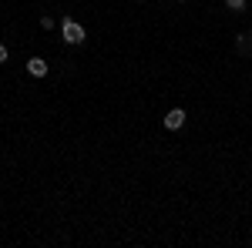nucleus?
Returning a JSON list of instances; mask_svg holds the SVG:
<instances>
[{
    "label": "nucleus",
    "instance_id": "4",
    "mask_svg": "<svg viewBox=\"0 0 252 248\" xmlns=\"http://www.w3.org/2000/svg\"><path fill=\"white\" fill-rule=\"evenodd\" d=\"M246 3H249V0H225V7H229L232 14H239V10H246Z\"/></svg>",
    "mask_w": 252,
    "mask_h": 248
},
{
    "label": "nucleus",
    "instance_id": "3",
    "mask_svg": "<svg viewBox=\"0 0 252 248\" xmlns=\"http://www.w3.org/2000/svg\"><path fill=\"white\" fill-rule=\"evenodd\" d=\"M27 74H31V77H44V74H47V60L31 57V60H27Z\"/></svg>",
    "mask_w": 252,
    "mask_h": 248
},
{
    "label": "nucleus",
    "instance_id": "2",
    "mask_svg": "<svg viewBox=\"0 0 252 248\" xmlns=\"http://www.w3.org/2000/svg\"><path fill=\"white\" fill-rule=\"evenodd\" d=\"M185 111H182V108H172V111H168V114H165V128H168V131H178V128H182V124H185Z\"/></svg>",
    "mask_w": 252,
    "mask_h": 248
},
{
    "label": "nucleus",
    "instance_id": "5",
    "mask_svg": "<svg viewBox=\"0 0 252 248\" xmlns=\"http://www.w3.org/2000/svg\"><path fill=\"white\" fill-rule=\"evenodd\" d=\"M3 60H7V47L0 44V64H3Z\"/></svg>",
    "mask_w": 252,
    "mask_h": 248
},
{
    "label": "nucleus",
    "instance_id": "1",
    "mask_svg": "<svg viewBox=\"0 0 252 248\" xmlns=\"http://www.w3.org/2000/svg\"><path fill=\"white\" fill-rule=\"evenodd\" d=\"M61 37H64V44H84V27L78 20L64 17L61 20Z\"/></svg>",
    "mask_w": 252,
    "mask_h": 248
}]
</instances>
